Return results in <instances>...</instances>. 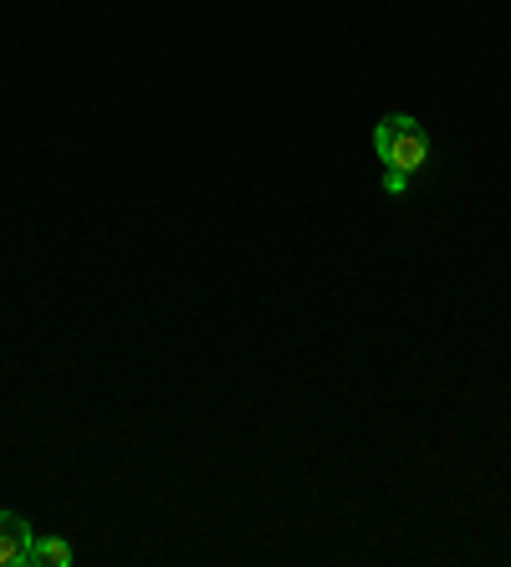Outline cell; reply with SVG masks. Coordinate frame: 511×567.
<instances>
[{
    "mask_svg": "<svg viewBox=\"0 0 511 567\" xmlns=\"http://www.w3.org/2000/svg\"><path fill=\"white\" fill-rule=\"evenodd\" d=\"M374 154H379L384 174L415 179V174L430 164V133L420 128V118H409V113H389V118H379V128H374Z\"/></svg>",
    "mask_w": 511,
    "mask_h": 567,
    "instance_id": "obj_1",
    "label": "cell"
},
{
    "mask_svg": "<svg viewBox=\"0 0 511 567\" xmlns=\"http://www.w3.org/2000/svg\"><path fill=\"white\" fill-rule=\"evenodd\" d=\"M31 542H37V532L27 527V516L0 512V567H27Z\"/></svg>",
    "mask_w": 511,
    "mask_h": 567,
    "instance_id": "obj_2",
    "label": "cell"
},
{
    "mask_svg": "<svg viewBox=\"0 0 511 567\" xmlns=\"http://www.w3.org/2000/svg\"><path fill=\"white\" fill-rule=\"evenodd\" d=\"M31 563L37 567H72V547L62 537H37L31 542Z\"/></svg>",
    "mask_w": 511,
    "mask_h": 567,
    "instance_id": "obj_3",
    "label": "cell"
},
{
    "mask_svg": "<svg viewBox=\"0 0 511 567\" xmlns=\"http://www.w3.org/2000/svg\"><path fill=\"white\" fill-rule=\"evenodd\" d=\"M384 189H389V195H405L409 179H405V174H384Z\"/></svg>",
    "mask_w": 511,
    "mask_h": 567,
    "instance_id": "obj_4",
    "label": "cell"
}]
</instances>
